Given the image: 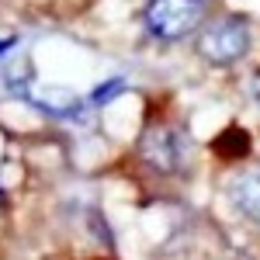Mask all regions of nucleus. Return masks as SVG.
Here are the masks:
<instances>
[{
    "label": "nucleus",
    "instance_id": "obj_2",
    "mask_svg": "<svg viewBox=\"0 0 260 260\" xmlns=\"http://www.w3.org/2000/svg\"><path fill=\"white\" fill-rule=\"evenodd\" d=\"M250 24L243 18H219L205 24L198 35V56L212 66H233V62L246 59L250 52Z\"/></svg>",
    "mask_w": 260,
    "mask_h": 260
},
{
    "label": "nucleus",
    "instance_id": "obj_5",
    "mask_svg": "<svg viewBox=\"0 0 260 260\" xmlns=\"http://www.w3.org/2000/svg\"><path fill=\"white\" fill-rule=\"evenodd\" d=\"M24 98L31 101L39 111L45 115H52V118H70L73 111H80V94L77 90H70V87H42L35 94H24Z\"/></svg>",
    "mask_w": 260,
    "mask_h": 260
},
{
    "label": "nucleus",
    "instance_id": "obj_4",
    "mask_svg": "<svg viewBox=\"0 0 260 260\" xmlns=\"http://www.w3.org/2000/svg\"><path fill=\"white\" fill-rule=\"evenodd\" d=\"M225 194H229V205L240 212L243 219L260 225V167H250V170L236 174L229 180Z\"/></svg>",
    "mask_w": 260,
    "mask_h": 260
},
{
    "label": "nucleus",
    "instance_id": "obj_6",
    "mask_svg": "<svg viewBox=\"0 0 260 260\" xmlns=\"http://www.w3.org/2000/svg\"><path fill=\"white\" fill-rule=\"evenodd\" d=\"M118 90H125V80H111V83H104V87H94L90 104H108V101L118 98Z\"/></svg>",
    "mask_w": 260,
    "mask_h": 260
},
{
    "label": "nucleus",
    "instance_id": "obj_3",
    "mask_svg": "<svg viewBox=\"0 0 260 260\" xmlns=\"http://www.w3.org/2000/svg\"><path fill=\"white\" fill-rule=\"evenodd\" d=\"M142 156L153 163L163 174H174L180 170V163L187 156V136L180 128H149L146 139H142Z\"/></svg>",
    "mask_w": 260,
    "mask_h": 260
},
{
    "label": "nucleus",
    "instance_id": "obj_1",
    "mask_svg": "<svg viewBox=\"0 0 260 260\" xmlns=\"http://www.w3.org/2000/svg\"><path fill=\"white\" fill-rule=\"evenodd\" d=\"M142 18L153 39L180 42L198 31V24L205 21V0H149Z\"/></svg>",
    "mask_w": 260,
    "mask_h": 260
}]
</instances>
